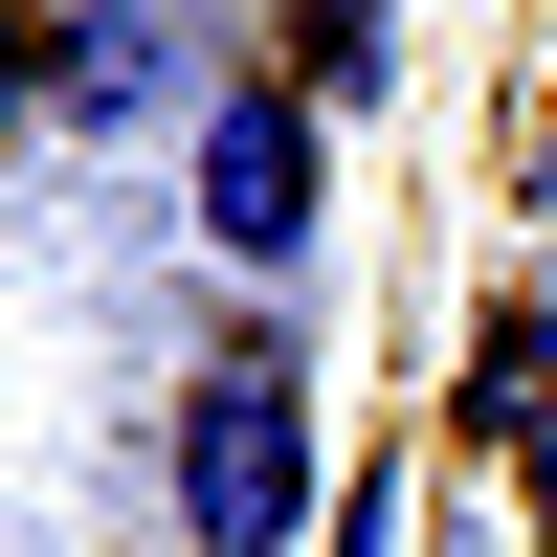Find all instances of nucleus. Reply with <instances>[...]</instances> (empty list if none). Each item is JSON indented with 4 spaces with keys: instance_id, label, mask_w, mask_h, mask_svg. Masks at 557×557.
<instances>
[{
    "instance_id": "f257e3e1",
    "label": "nucleus",
    "mask_w": 557,
    "mask_h": 557,
    "mask_svg": "<svg viewBox=\"0 0 557 557\" xmlns=\"http://www.w3.org/2000/svg\"><path fill=\"white\" fill-rule=\"evenodd\" d=\"M157 513H178V557H290V535H335V469H312V380H290V357H201V380H178Z\"/></svg>"
},
{
    "instance_id": "39448f33",
    "label": "nucleus",
    "mask_w": 557,
    "mask_h": 557,
    "mask_svg": "<svg viewBox=\"0 0 557 557\" xmlns=\"http://www.w3.org/2000/svg\"><path fill=\"white\" fill-rule=\"evenodd\" d=\"M312 557H401V491H335V535H312Z\"/></svg>"
},
{
    "instance_id": "7ed1b4c3",
    "label": "nucleus",
    "mask_w": 557,
    "mask_h": 557,
    "mask_svg": "<svg viewBox=\"0 0 557 557\" xmlns=\"http://www.w3.org/2000/svg\"><path fill=\"white\" fill-rule=\"evenodd\" d=\"M223 45L201 23H178V0H45V23H23V112L45 134H157V112H223Z\"/></svg>"
},
{
    "instance_id": "f03ea898",
    "label": "nucleus",
    "mask_w": 557,
    "mask_h": 557,
    "mask_svg": "<svg viewBox=\"0 0 557 557\" xmlns=\"http://www.w3.org/2000/svg\"><path fill=\"white\" fill-rule=\"evenodd\" d=\"M178 201H201V268H223V290H290L312 223H335V112H312L290 67H223V112L178 134Z\"/></svg>"
},
{
    "instance_id": "20e7f679",
    "label": "nucleus",
    "mask_w": 557,
    "mask_h": 557,
    "mask_svg": "<svg viewBox=\"0 0 557 557\" xmlns=\"http://www.w3.org/2000/svg\"><path fill=\"white\" fill-rule=\"evenodd\" d=\"M380 45H401V0H312V23H290V45H268V67H290V89H312V112H380V89H401V67H380Z\"/></svg>"
}]
</instances>
